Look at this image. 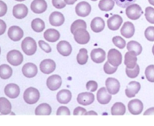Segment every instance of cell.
Instances as JSON below:
<instances>
[{
    "label": "cell",
    "mask_w": 154,
    "mask_h": 126,
    "mask_svg": "<svg viewBox=\"0 0 154 126\" xmlns=\"http://www.w3.org/2000/svg\"><path fill=\"white\" fill-rule=\"evenodd\" d=\"M56 69V63L52 59H45L40 63V70L45 74L53 73Z\"/></svg>",
    "instance_id": "12"
},
{
    "label": "cell",
    "mask_w": 154,
    "mask_h": 126,
    "mask_svg": "<svg viewBox=\"0 0 154 126\" xmlns=\"http://www.w3.org/2000/svg\"><path fill=\"white\" fill-rule=\"evenodd\" d=\"M15 1H17V2H23L25 0H15Z\"/></svg>",
    "instance_id": "57"
},
{
    "label": "cell",
    "mask_w": 154,
    "mask_h": 126,
    "mask_svg": "<svg viewBox=\"0 0 154 126\" xmlns=\"http://www.w3.org/2000/svg\"><path fill=\"white\" fill-rule=\"evenodd\" d=\"M7 61L13 66L20 65L23 61V56L19 50H13L8 52Z\"/></svg>",
    "instance_id": "5"
},
{
    "label": "cell",
    "mask_w": 154,
    "mask_h": 126,
    "mask_svg": "<svg viewBox=\"0 0 154 126\" xmlns=\"http://www.w3.org/2000/svg\"><path fill=\"white\" fill-rule=\"evenodd\" d=\"M145 17L150 23L154 24V8L147 7L145 9Z\"/></svg>",
    "instance_id": "40"
},
{
    "label": "cell",
    "mask_w": 154,
    "mask_h": 126,
    "mask_svg": "<svg viewBox=\"0 0 154 126\" xmlns=\"http://www.w3.org/2000/svg\"><path fill=\"white\" fill-rule=\"evenodd\" d=\"M65 2L67 4H73L76 2L77 0H65Z\"/></svg>",
    "instance_id": "53"
},
{
    "label": "cell",
    "mask_w": 154,
    "mask_h": 126,
    "mask_svg": "<svg viewBox=\"0 0 154 126\" xmlns=\"http://www.w3.org/2000/svg\"><path fill=\"white\" fill-rule=\"evenodd\" d=\"M38 44L39 46L41 47V49L43 50L45 52H51L52 49H51V46H50L48 44H47L46 42H45L44 40H39L38 41Z\"/></svg>",
    "instance_id": "47"
},
{
    "label": "cell",
    "mask_w": 154,
    "mask_h": 126,
    "mask_svg": "<svg viewBox=\"0 0 154 126\" xmlns=\"http://www.w3.org/2000/svg\"><path fill=\"white\" fill-rule=\"evenodd\" d=\"M144 115H154V107L149 108L148 110H147L144 112Z\"/></svg>",
    "instance_id": "52"
},
{
    "label": "cell",
    "mask_w": 154,
    "mask_h": 126,
    "mask_svg": "<svg viewBox=\"0 0 154 126\" xmlns=\"http://www.w3.org/2000/svg\"><path fill=\"white\" fill-rule=\"evenodd\" d=\"M44 38L48 42H53L54 43V42L57 41L60 39V34L57 30L54 29V28H48L44 33Z\"/></svg>",
    "instance_id": "27"
},
{
    "label": "cell",
    "mask_w": 154,
    "mask_h": 126,
    "mask_svg": "<svg viewBox=\"0 0 154 126\" xmlns=\"http://www.w3.org/2000/svg\"><path fill=\"white\" fill-rule=\"evenodd\" d=\"M49 22L51 25L54 26H60L65 22V17L62 13L59 11H54L49 17Z\"/></svg>",
    "instance_id": "19"
},
{
    "label": "cell",
    "mask_w": 154,
    "mask_h": 126,
    "mask_svg": "<svg viewBox=\"0 0 154 126\" xmlns=\"http://www.w3.org/2000/svg\"><path fill=\"white\" fill-rule=\"evenodd\" d=\"M8 35L11 40H14V41H18L23 37V31L19 26H13L9 28Z\"/></svg>",
    "instance_id": "11"
},
{
    "label": "cell",
    "mask_w": 154,
    "mask_h": 126,
    "mask_svg": "<svg viewBox=\"0 0 154 126\" xmlns=\"http://www.w3.org/2000/svg\"><path fill=\"white\" fill-rule=\"evenodd\" d=\"M94 100L95 96L91 92L80 93L78 95V98H77L78 103H79L81 105H84V106L91 104L92 103H93Z\"/></svg>",
    "instance_id": "13"
},
{
    "label": "cell",
    "mask_w": 154,
    "mask_h": 126,
    "mask_svg": "<svg viewBox=\"0 0 154 126\" xmlns=\"http://www.w3.org/2000/svg\"><path fill=\"white\" fill-rule=\"evenodd\" d=\"M91 1H93V2H96V1H97V0H91Z\"/></svg>",
    "instance_id": "58"
},
{
    "label": "cell",
    "mask_w": 154,
    "mask_h": 126,
    "mask_svg": "<svg viewBox=\"0 0 154 126\" xmlns=\"http://www.w3.org/2000/svg\"><path fill=\"white\" fill-rule=\"evenodd\" d=\"M141 89V84L137 81H132L128 84L126 88V95L128 98L135 97V94L138 92Z\"/></svg>",
    "instance_id": "18"
},
{
    "label": "cell",
    "mask_w": 154,
    "mask_h": 126,
    "mask_svg": "<svg viewBox=\"0 0 154 126\" xmlns=\"http://www.w3.org/2000/svg\"><path fill=\"white\" fill-rule=\"evenodd\" d=\"M139 72H140V67L138 64H136L135 67H134L133 68H126V75L129 76V78H133L137 77L139 74Z\"/></svg>",
    "instance_id": "38"
},
{
    "label": "cell",
    "mask_w": 154,
    "mask_h": 126,
    "mask_svg": "<svg viewBox=\"0 0 154 126\" xmlns=\"http://www.w3.org/2000/svg\"><path fill=\"white\" fill-rule=\"evenodd\" d=\"M127 50L129 51H135L137 55H140L142 52V46L138 42L135 40H131L127 44Z\"/></svg>",
    "instance_id": "36"
},
{
    "label": "cell",
    "mask_w": 154,
    "mask_h": 126,
    "mask_svg": "<svg viewBox=\"0 0 154 126\" xmlns=\"http://www.w3.org/2000/svg\"><path fill=\"white\" fill-rule=\"evenodd\" d=\"M90 56L94 62L102 63L105 61V58H106V53L104 50L101 49V48H96L91 51Z\"/></svg>",
    "instance_id": "21"
},
{
    "label": "cell",
    "mask_w": 154,
    "mask_h": 126,
    "mask_svg": "<svg viewBox=\"0 0 154 126\" xmlns=\"http://www.w3.org/2000/svg\"><path fill=\"white\" fill-rule=\"evenodd\" d=\"M86 87H87V89L88 91L91 92H95L96 91L98 88V84L96 81L94 80H90L89 82H87V85H86Z\"/></svg>",
    "instance_id": "46"
},
{
    "label": "cell",
    "mask_w": 154,
    "mask_h": 126,
    "mask_svg": "<svg viewBox=\"0 0 154 126\" xmlns=\"http://www.w3.org/2000/svg\"><path fill=\"white\" fill-rule=\"evenodd\" d=\"M80 28H87V23L84 20H75L73 23L72 24V26H71V32L73 34L77 29Z\"/></svg>",
    "instance_id": "37"
},
{
    "label": "cell",
    "mask_w": 154,
    "mask_h": 126,
    "mask_svg": "<svg viewBox=\"0 0 154 126\" xmlns=\"http://www.w3.org/2000/svg\"><path fill=\"white\" fill-rule=\"evenodd\" d=\"M90 27L91 29L93 30L94 32H100L105 28V21L101 17H95L94 19L92 20L91 24H90Z\"/></svg>",
    "instance_id": "28"
},
{
    "label": "cell",
    "mask_w": 154,
    "mask_h": 126,
    "mask_svg": "<svg viewBox=\"0 0 154 126\" xmlns=\"http://www.w3.org/2000/svg\"><path fill=\"white\" fill-rule=\"evenodd\" d=\"M121 34L126 38H130L135 34V26L131 22H126L120 30Z\"/></svg>",
    "instance_id": "25"
},
{
    "label": "cell",
    "mask_w": 154,
    "mask_h": 126,
    "mask_svg": "<svg viewBox=\"0 0 154 126\" xmlns=\"http://www.w3.org/2000/svg\"><path fill=\"white\" fill-rule=\"evenodd\" d=\"M7 4L4 2L0 0V16H3L4 15H5V14L7 13Z\"/></svg>",
    "instance_id": "49"
},
{
    "label": "cell",
    "mask_w": 154,
    "mask_h": 126,
    "mask_svg": "<svg viewBox=\"0 0 154 126\" xmlns=\"http://www.w3.org/2000/svg\"><path fill=\"white\" fill-rule=\"evenodd\" d=\"M126 106L121 102H117L111 107V114L114 116H122L126 113Z\"/></svg>",
    "instance_id": "31"
},
{
    "label": "cell",
    "mask_w": 154,
    "mask_h": 126,
    "mask_svg": "<svg viewBox=\"0 0 154 126\" xmlns=\"http://www.w3.org/2000/svg\"><path fill=\"white\" fill-rule=\"evenodd\" d=\"M6 30V24L2 20H0V35L4 34Z\"/></svg>",
    "instance_id": "51"
},
{
    "label": "cell",
    "mask_w": 154,
    "mask_h": 126,
    "mask_svg": "<svg viewBox=\"0 0 154 126\" xmlns=\"http://www.w3.org/2000/svg\"><path fill=\"white\" fill-rule=\"evenodd\" d=\"M21 48L24 53L28 56H32L35 53L37 50V45L36 42L32 38L26 37L23 39L21 43Z\"/></svg>",
    "instance_id": "1"
},
{
    "label": "cell",
    "mask_w": 154,
    "mask_h": 126,
    "mask_svg": "<svg viewBox=\"0 0 154 126\" xmlns=\"http://www.w3.org/2000/svg\"><path fill=\"white\" fill-rule=\"evenodd\" d=\"M0 53H1V48H0Z\"/></svg>",
    "instance_id": "59"
},
{
    "label": "cell",
    "mask_w": 154,
    "mask_h": 126,
    "mask_svg": "<svg viewBox=\"0 0 154 126\" xmlns=\"http://www.w3.org/2000/svg\"><path fill=\"white\" fill-rule=\"evenodd\" d=\"M75 12L79 16H87L91 12V6L87 2H81L75 7Z\"/></svg>",
    "instance_id": "9"
},
{
    "label": "cell",
    "mask_w": 154,
    "mask_h": 126,
    "mask_svg": "<svg viewBox=\"0 0 154 126\" xmlns=\"http://www.w3.org/2000/svg\"><path fill=\"white\" fill-rule=\"evenodd\" d=\"M114 1L120 8H127L130 4H134L137 0H114Z\"/></svg>",
    "instance_id": "42"
},
{
    "label": "cell",
    "mask_w": 154,
    "mask_h": 126,
    "mask_svg": "<svg viewBox=\"0 0 154 126\" xmlns=\"http://www.w3.org/2000/svg\"><path fill=\"white\" fill-rule=\"evenodd\" d=\"M73 34L75 41L80 44H86L90 41V36L88 32L87 31V28H78L73 33Z\"/></svg>",
    "instance_id": "4"
},
{
    "label": "cell",
    "mask_w": 154,
    "mask_h": 126,
    "mask_svg": "<svg viewBox=\"0 0 154 126\" xmlns=\"http://www.w3.org/2000/svg\"><path fill=\"white\" fill-rule=\"evenodd\" d=\"M40 98V93L37 88L29 87L26 88L23 93V99L26 103L29 104H34Z\"/></svg>",
    "instance_id": "2"
},
{
    "label": "cell",
    "mask_w": 154,
    "mask_h": 126,
    "mask_svg": "<svg viewBox=\"0 0 154 126\" xmlns=\"http://www.w3.org/2000/svg\"><path fill=\"white\" fill-rule=\"evenodd\" d=\"M52 4L54 7H55L57 9L63 8L67 4L65 0H52Z\"/></svg>",
    "instance_id": "45"
},
{
    "label": "cell",
    "mask_w": 154,
    "mask_h": 126,
    "mask_svg": "<svg viewBox=\"0 0 154 126\" xmlns=\"http://www.w3.org/2000/svg\"><path fill=\"white\" fill-rule=\"evenodd\" d=\"M145 76L147 80L154 82V64L147 66L145 70Z\"/></svg>",
    "instance_id": "39"
},
{
    "label": "cell",
    "mask_w": 154,
    "mask_h": 126,
    "mask_svg": "<svg viewBox=\"0 0 154 126\" xmlns=\"http://www.w3.org/2000/svg\"><path fill=\"white\" fill-rule=\"evenodd\" d=\"M31 10L35 14H42L46 11L48 4L45 0H34L31 3Z\"/></svg>",
    "instance_id": "16"
},
{
    "label": "cell",
    "mask_w": 154,
    "mask_h": 126,
    "mask_svg": "<svg viewBox=\"0 0 154 126\" xmlns=\"http://www.w3.org/2000/svg\"><path fill=\"white\" fill-rule=\"evenodd\" d=\"M86 112H87V110L86 109H84V107H81V106H78L75 109L73 113L74 115H85Z\"/></svg>",
    "instance_id": "50"
},
{
    "label": "cell",
    "mask_w": 154,
    "mask_h": 126,
    "mask_svg": "<svg viewBox=\"0 0 154 126\" xmlns=\"http://www.w3.org/2000/svg\"><path fill=\"white\" fill-rule=\"evenodd\" d=\"M22 72L24 76L27 78H32L37 74L38 68L37 66L31 62L26 63L22 68Z\"/></svg>",
    "instance_id": "17"
},
{
    "label": "cell",
    "mask_w": 154,
    "mask_h": 126,
    "mask_svg": "<svg viewBox=\"0 0 154 126\" xmlns=\"http://www.w3.org/2000/svg\"><path fill=\"white\" fill-rule=\"evenodd\" d=\"M57 99L59 103L66 104L72 100V92L67 89H63L59 92L57 94Z\"/></svg>",
    "instance_id": "26"
},
{
    "label": "cell",
    "mask_w": 154,
    "mask_h": 126,
    "mask_svg": "<svg viewBox=\"0 0 154 126\" xmlns=\"http://www.w3.org/2000/svg\"><path fill=\"white\" fill-rule=\"evenodd\" d=\"M77 61L79 64H85L88 61V52L87 49L81 48L77 56Z\"/></svg>",
    "instance_id": "35"
},
{
    "label": "cell",
    "mask_w": 154,
    "mask_h": 126,
    "mask_svg": "<svg viewBox=\"0 0 154 126\" xmlns=\"http://www.w3.org/2000/svg\"><path fill=\"white\" fill-rule=\"evenodd\" d=\"M152 52H153V54L154 55V45H153V49H152Z\"/></svg>",
    "instance_id": "56"
},
{
    "label": "cell",
    "mask_w": 154,
    "mask_h": 126,
    "mask_svg": "<svg viewBox=\"0 0 154 126\" xmlns=\"http://www.w3.org/2000/svg\"><path fill=\"white\" fill-rule=\"evenodd\" d=\"M107 23H108V27L109 29L112 30V31H116L120 28V26L123 23V19L118 14L113 15L108 20Z\"/></svg>",
    "instance_id": "15"
},
{
    "label": "cell",
    "mask_w": 154,
    "mask_h": 126,
    "mask_svg": "<svg viewBox=\"0 0 154 126\" xmlns=\"http://www.w3.org/2000/svg\"><path fill=\"white\" fill-rule=\"evenodd\" d=\"M105 85H106V88L111 94H116L120 91V82L115 78H108L105 81Z\"/></svg>",
    "instance_id": "10"
},
{
    "label": "cell",
    "mask_w": 154,
    "mask_h": 126,
    "mask_svg": "<svg viewBox=\"0 0 154 126\" xmlns=\"http://www.w3.org/2000/svg\"><path fill=\"white\" fill-rule=\"evenodd\" d=\"M148 2L150 4H152V5L154 6V0H148Z\"/></svg>",
    "instance_id": "55"
},
{
    "label": "cell",
    "mask_w": 154,
    "mask_h": 126,
    "mask_svg": "<svg viewBox=\"0 0 154 126\" xmlns=\"http://www.w3.org/2000/svg\"><path fill=\"white\" fill-rule=\"evenodd\" d=\"M32 28L36 32H41L43 31L45 28V22L40 18H36L32 21L31 23Z\"/></svg>",
    "instance_id": "34"
},
{
    "label": "cell",
    "mask_w": 154,
    "mask_h": 126,
    "mask_svg": "<svg viewBox=\"0 0 154 126\" xmlns=\"http://www.w3.org/2000/svg\"><path fill=\"white\" fill-rule=\"evenodd\" d=\"M13 70L12 68L8 64H2L0 65V77L3 80H7L11 76Z\"/></svg>",
    "instance_id": "32"
},
{
    "label": "cell",
    "mask_w": 154,
    "mask_h": 126,
    "mask_svg": "<svg viewBox=\"0 0 154 126\" xmlns=\"http://www.w3.org/2000/svg\"><path fill=\"white\" fill-rule=\"evenodd\" d=\"M57 115H70V110H69V108L66 107V106H60L58 108L57 111Z\"/></svg>",
    "instance_id": "48"
},
{
    "label": "cell",
    "mask_w": 154,
    "mask_h": 126,
    "mask_svg": "<svg viewBox=\"0 0 154 126\" xmlns=\"http://www.w3.org/2000/svg\"><path fill=\"white\" fill-rule=\"evenodd\" d=\"M97 100L101 104H107L111 100V94L106 88L102 87L97 92Z\"/></svg>",
    "instance_id": "14"
},
{
    "label": "cell",
    "mask_w": 154,
    "mask_h": 126,
    "mask_svg": "<svg viewBox=\"0 0 154 126\" xmlns=\"http://www.w3.org/2000/svg\"><path fill=\"white\" fill-rule=\"evenodd\" d=\"M145 38L150 41H154V26H149L144 32Z\"/></svg>",
    "instance_id": "44"
},
{
    "label": "cell",
    "mask_w": 154,
    "mask_h": 126,
    "mask_svg": "<svg viewBox=\"0 0 154 126\" xmlns=\"http://www.w3.org/2000/svg\"><path fill=\"white\" fill-rule=\"evenodd\" d=\"M20 87L15 83H9L5 88V94L10 98H16L20 94Z\"/></svg>",
    "instance_id": "23"
},
{
    "label": "cell",
    "mask_w": 154,
    "mask_h": 126,
    "mask_svg": "<svg viewBox=\"0 0 154 126\" xmlns=\"http://www.w3.org/2000/svg\"><path fill=\"white\" fill-rule=\"evenodd\" d=\"M137 53L135 51H129L125 55L124 63L126 68H133L137 64Z\"/></svg>",
    "instance_id": "24"
},
{
    "label": "cell",
    "mask_w": 154,
    "mask_h": 126,
    "mask_svg": "<svg viewBox=\"0 0 154 126\" xmlns=\"http://www.w3.org/2000/svg\"><path fill=\"white\" fill-rule=\"evenodd\" d=\"M85 115H97V112H96L95 111H89V112H86Z\"/></svg>",
    "instance_id": "54"
},
{
    "label": "cell",
    "mask_w": 154,
    "mask_h": 126,
    "mask_svg": "<svg viewBox=\"0 0 154 126\" xmlns=\"http://www.w3.org/2000/svg\"><path fill=\"white\" fill-rule=\"evenodd\" d=\"M144 108V104L138 99H133L128 104V109L132 115H139Z\"/></svg>",
    "instance_id": "7"
},
{
    "label": "cell",
    "mask_w": 154,
    "mask_h": 126,
    "mask_svg": "<svg viewBox=\"0 0 154 126\" xmlns=\"http://www.w3.org/2000/svg\"><path fill=\"white\" fill-rule=\"evenodd\" d=\"M52 110H51V106L49 104L46 103L41 104L40 105L36 107L35 113L37 116H48L51 115Z\"/></svg>",
    "instance_id": "30"
},
{
    "label": "cell",
    "mask_w": 154,
    "mask_h": 126,
    "mask_svg": "<svg viewBox=\"0 0 154 126\" xmlns=\"http://www.w3.org/2000/svg\"><path fill=\"white\" fill-rule=\"evenodd\" d=\"M115 2L114 0H101L99 3V8L103 11H109L114 7Z\"/></svg>",
    "instance_id": "33"
},
{
    "label": "cell",
    "mask_w": 154,
    "mask_h": 126,
    "mask_svg": "<svg viewBox=\"0 0 154 126\" xmlns=\"http://www.w3.org/2000/svg\"><path fill=\"white\" fill-rule=\"evenodd\" d=\"M112 41L114 44L120 49H123L126 46V41L123 38L120 37V36H116V37L113 38Z\"/></svg>",
    "instance_id": "41"
},
{
    "label": "cell",
    "mask_w": 154,
    "mask_h": 126,
    "mask_svg": "<svg viewBox=\"0 0 154 126\" xmlns=\"http://www.w3.org/2000/svg\"><path fill=\"white\" fill-rule=\"evenodd\" d=\"M57 49L60 54L63 56H68L72 53V47L70 44L66 40H61L57 44Z\"/></svg>",
    "instance_id": "22"
},
{
    "label": "cell",
    "mask_w": 154,
    "mask_h": 126,
    "mask_svg": "<svg viewBox=\"0 0 154 126\" xmlns=\"http://www.w3.org/2000/svg\"><path fill=\"white\" fill-rule=\"evenodd\" d=\"M62 85V78L58 74H54L47 80V86L51 91L59 89Z\"/></svg>",
    "instance_id": "8"
},
{
    "label": "cell",
    "mask_w": 154,
    "mask_h": 126,
    "mask_svg": "<svg viewBox=\"0 0 154 126\" xmlns=\"http://www.w3.org/2000/svg\"><path fill=\"white\" fill-rule=\"evenodd\" d=\"M117 70V66H114L112 64H110L108 62H107L104 65V71L108 74H112L115 73Z\"/></svg>",
    "instance_id": "43"
},
{
    "label": "cell",
    "mask_w": 154,
    "mask_h": 126,
    "mask_svg": "<svg viewBox=\"0 0 154 126\" xmlns=\"http://www.w3.org/2000/svg\"><path fill=\"white\" fill-rule=\"evenodd\" d=\"M126 14L129 19L132 20H136L141 17L143 11L140 5L134 3V4H130L126 8Z\"/></svg>",
    "instance_id": "3"
},
{
    "label": "cell",
    "mask_w": 154,
    "mask_h": 126,
    "mask_svg": "<svg viewBox=\"0 0 154 126\" xmlns=\"http://www.w3.org/2000/svg\"><path fill=\"white\" fill-rule=\"evenodd\" d=\"M28 14V8L23 4H18L13 8V15L17 19H23Z\"/></svg>",
    "instance_id": "20"
},
{
    "label": "cell",
    "mask_w": 154,
    "mask_h": 126,
    "mask_svg": "<svg viewBox=\"0 0 154 126\" xmlns=\"http://www.w3.org/2000/svg\"><path fill=\"white\" fill-rule=\"evenodd\" d=\"M11 112V104L5 98H0V113L2 115H8Z\"/></svg>",
    "instance_id": "29"
},
{
    "label": "cell",
    "mask_w": 154,
    "mask_h": 126,
    "mask_svg": "<svg viewBox=\"0 0 154 126\" xmlns=\"http://www.w3.org/2000/svg\"><path fill=\"white\" fill-rule=\"evenodd\" d=\"M108 62L111 64L118 67L122 62V54L116 49H111L108 52Z\"/></svg>",
    "instance_id": "6"
}]
</instances>
